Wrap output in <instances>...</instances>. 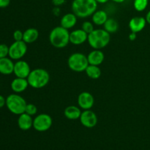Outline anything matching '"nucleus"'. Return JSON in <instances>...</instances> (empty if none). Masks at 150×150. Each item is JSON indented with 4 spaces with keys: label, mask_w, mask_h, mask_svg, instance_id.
<instances>
[{
    "label": "nucleus",
    "mask_w": 150,
    "mask_h": 150,
    "mask_svg": "<svg viewBox=\"0 0 150 150\" xmlns=\"http://www.w3.org/2000/svg\"><path fill=\"white\" fill-rule=\"evenodd\" d=\"M88 34L82 29H75L70 32V42L73 45H82L87 41Z\"/></svg>",
    "instance_id": "obj_12"
},
{
    "label": "nucleus",
    "mask_w": 150,
    "mask_h": 150,
    "mask_svg": "<svg viewBox=\"0 0 150 150\" xmlns=\"http://www.w3.org/2000/svg\"><path fill=\"white\" fill-rule=\"evenodd\" d=\"M18 126L22 130H28L33 127V119L26 113L20 114L18 118Z\"/></svg>",
    "instance_id": "obj_17"
},
{
    "label": "nucleus",
    "mask_w": 150,
    "mask_h": 150,
    "mask_svg": "<svg viewBox=\"0 0 150 150\" xmlns=\"http://www.w3.org/2000/svg\"><path fill=\"white\" fill-rule=\"evenodd\" d=\"M81 29L84 31L86 33H87L89 35V33L92 32V31L95 29V26H94V23L91 21H86L83 22L81 25Z\"/></svg>",
    "instance_id": "obj_26"
},
{
    "label": "nucleus",
    "mask_w": 150,
    "mask_h": 150,
    "mask_svg": "<svg viewBox=\"0 0 150 150\" xmlns=\"http://www.w3.org/2000/svg\"><path fill=\"white\" fill-rule=\"evenodd\" d=\"M52 3L55 7H60L65 3V0H52Z\"/></svg>",
    "instance_id": "obj_30"
},
{
    "label": "nucleus",
    "mask_w": 150,
    "mask_h": 150,
    "mask_svg": "<svg viewBox=\"0 0 150 150\" xmlns=\"http://www.w3.org/2000/svg\"><path fill=\"white\" fill-rule=\"evenodd\" d=\"M27 79H23V78H18L13 79L10 83V87L14 93L20 94L24 92L29 86Z\"/></svg>",
    "instance_id": "obj_14"
},
{
    "label": "nucleus",
    "mask_w": 150,
    "mask_h": 150,
    "mask_svg": "<svg viewBox=\"0 0 150 150\" xmlns=\"http://www.w3.org/2000/svg\"><path fill=\"white\" fill-rule=\"evenodd\" d=\"M78 17L73 13H69L64 15L60 21V26L67 29H70L76 26Z\"/></svg>",
    "instance_id": "obj_18"
},
{
    "label": "nucleus",
    "mask_w": 150,
    "mask_h": 150,
    "mask_svg": "<svg viewBox=\"0 0 150 150\" xmlns=\"http://www.w3.org/2000/svg\"><path fill=\"white\" fill-rule=\"evenodd\" d=\"M27 43L23 40L15 41L9 46V56L13 60H20L27 52Z\"/></svg>",
    "instance_id": "obj_7"
},
{
    "label": "nucleus",
    "mask_w": 150,
    "mask_h": 150,
    "mask_svg": "<svg viewBox=\"0 0 150 150\" xmlns=\"http://www.w3.org/2000/svg\"><path fill=\"white\" fill-rule=\"evenodd\" d=\"M25 113L30 116H35L38 113V108L36 105L33 103H27L26 106V109H25Z\"/></svg>",
    "instance_id": "obj_25"
},
{
    "label": "nucleus",
    "mask_w": 150,
    "mask_h": 150,
    "mask_svg": "<svg viewBox=\"0 0 150 150\" xmlns=\"http://www.w3.org/2000/svg\"><path fill=\"white\" fill-rule=\"evenodd\" d=\"M103 29L109 34H114L119 29V23L114 18H108L103 25Z\"/></svg>",
    "instance_id": "obj_23"
},
{
    "label": "nucleus",
    "mask_w": 150,
    "mask_h": 150,
    "mask_svg": "<svg viewBox=\"0 0 150 150\" xmlns=\"http://www.w3.org/2000/svg\"><path fill=\"white\" fill-rule=\"evenodd\" d=\"M38 38H39V32L35 28H28L23 32V40L26 43H33L38 39Z\"/></svg>",
    "instance_id": "obj_21"
},
{
    "label": "nucleus",
    "mask_w": 150,
    "mask_h": 150,
    "mask_svg": "<svg viewBox=\"0 0 150 150\" xmlns=\"http://www.w3.org/2000/svg\"><path fill=\"white\" fill-rule=\"evenodd\" d=\"M13 37L15 41L23 40V32H22V31L19 30V29H17V30H16L14 32H13Z\"/></svg>",
    "instance_id": "obj_28"
},
{
    "label": "nucleus",
    "mask_w": 150,
    "mask_h": 150,
    "mask_svg": "<svg viewBox=\"0 0 150 150\" xmlns=\"http://www.w3.org/2000/svg\"><path fill=\"white\" fill-rule=\"evenodd\" d=\"M149 4V0H134L133 7L135 10L138 12H143L147 7Z\"/></svg>",
    "instance_id": "obj_24"
},
{
    "label": "nucleus",
    "mask_w": 150,
    "mask_h": 150,
    "mask_svg": "<svg viewBox=\"0 0 150 150\" xmlns=\"http://www.w3.org/2000/svg\"><path fill=\"white\" fill-rule=\"evenodd\" d=\"M53 13L55 16H59L60 13V9L59 7H55L54 8V10H53Z\"/></svg>",
    "instance_id": "obj_33"
},
{
    "label": "nucleus",
    "mask_w": 150,
    "mask_h": 150,
    "mask_svg": "<svg viewBox=\"0 0 150 150\" xmlns=\"http://www.w3.org/2000/svg\"><path fill=\"white\" fill-rule=\"evenodd\" d=\"M108 18V13L103 10H97L92 16V23L97 26H103Z\"/></svg>",
    "instance_id": "obj_20"
},
{
    "label": "nucleus",
    "mask_w": 150,
    "mask_h": 150,
    "mask_svg": "<svg viewBox=\"0 0 150 150\" xmlns=\"http://www.w3.org/2000/svg\"><path fill=\"white\" fill-rule=\"evenodd\" d=\"M6 105V98L4 96L0 95V108Z\"/></svg>",
    "instance_id": "obj_31"
},
{
    "label": "nucleus",
    "mask_w": 150,
    "mask_h": 150,
    "mask_svg": "<svg viewBox=\"0 0 150 150\" xmlns=\"http://www.w3.org/2000/svg\"><path fill=\"white\" fill-rule=\"evenodd\" d=\"M85 73L89 79H98L101 76L102 72H101L99 66L89 64V66L86 67V70H85Z\"/></svg>",
    "instance_id": "obj_22"
},
{
    "label": "nucleus",
    "mask_w": 150,
    "mask_h": 150,
    "mask_svg": "<svg viewBox=\"0 0 150 150\" xmlns=\"http://www.w3.org/2000/svg\"><path fill=\"white\" fill-rule=\"evenodd\" d=\"M146 23L147 22H146V18L142 17V16H136V17H133L130 19L128 25L131 32L137 34L144 29Z\"/></svg>",
    "instance_id": "obj_13"
},
{
    "label": "nucleus",
    "mask_w": 150,
    "mask_h": 150,
    "mask_svg": "<svg viewBox=\"0 0 150 150\" xmlns=\"http://www.w3.org/2000/svg\"><path fill=\"white\" fill-rule=\"evenodd\" d=\"M73 13L80 18L92 16L98 9V2L95 0H73L72 2Z\"/></svg>",
    "instance_id": "obj_1"
},
{
    "label": "nucleus",
    "mask_w": 150,
    "mask_h": 150,
    "mask_svg": "<svg viewBox=\"0 0 150 150\" xmlns=\"http://www.w3.org/2000/svg\"><path fill=\"white\" fill-rule=\"evenodd\" d=\"M14 64L13 59L10 57L0 59V73L4 76H8L13 73Z\"/></svg>",
    "instance_id": "obj_16"
},
{
    "label": "nucleus",
    "mask_w": 150,
    "mask_h": 150,
    "mask_svg": "<svg viewBox=\"0 0 150 150\" xmlns=\"http://www.w3.org/2000/svg\"><path fill=\"white\" fill-rule=\"evenodd\" d=\"M48 39L51 45L54 48H65L70 42V32L68 29L62 26H56L50 32Z\"/></svg>",
    "instance_id": "obj_3"
},
{
    "label": "nucleus",
    "mask_w": 150,
    "mask_h": 150,
    "mask_svg": "<svg viewBox=\"0 0 150 150\" xmlns=\"http://www.w3.org/2000/svg\"><path fill=\"white\" fill-rule=\"evenodd\" d=\"M128 38L129 39H130V40L134 41L137 38V35H136V33H134V32H131V33L129 35Z\"/></svg>",
    "instance_id": "obj_32"
},
{
    "label": "nucleus",
    "mask_w": 150,
    "mask_h": 150,
    "mask_svg": "<svg viewBox=\"0 0 150 150\" xmlns=\"http://www.w3.org/2000/svg\"><path fill=\"white\" fill-rule=\"evenodd\" d=\"M26 100L19 94L13 93L6 98V106L13 114L20 115L25 112L26 106Z\"/></svg>",
    "instance_id": "obj_5"
},
{
    "label": "nucleus",
    "mask_w": 150,
    "mask_h": 150,
    "mask_svg": "<svg viewBox=\"0 0 150 150\" xmlns=\"http://www.w3.org/2000/svg\"><path fill=\"white\" fill-rule=\"evenodd\" d=\"M111 1H113L115 3H117V4H121V3L124 2L125 0H111Z\"/></svg>",
    "instance_id": "obj_36"
},
{
    "label": "nucleus",
    "mask_w": 150,
    "mask_h": 150,
    "mask_svg": "<svg viewBox=\"0 0 150 150\" xmlns=\"http://www.w3.org/2000/svg\"><path fill=\"white\" fill-rule=\"evenodd\" d=\"M87 59L89 64L100 66L105 59V55L101 50L94 49L88 54Z\"/></svg>",
    "instance_id": "obj_15"
},
{
    "label": "nucleus",
    "mask_w": 150,
    "mask_h": 150,
    "mask_svg": "<svg viewBox=\"0 0 150 150\" xmlns=\"http://www.w3.org/2000/svg\"><path fill=\"white\" fill-rule=\"evenodd\" d=\"M10 0H0V8H5L8 7Z\"/></svg>",
    "instance_id": "obj_29"
},
{
    "label": "nucleus",
    "mask_w": 150,
    "mask_h": 150,
    "mask_svg": "<svg viewBox=\"0 0 150 150\" xmlns=\"http://www.w3.org/2000/svg\"><path fill=\"white\" fill-rule=\"evenodd\" d=\"M89 64L87 57L82 53H73L67 59V65L69 68L76 73L85 72Z\"/></svg>",
    "instance_id": "obj_6"
},
{
    "label": "nucleus",
    "mask_w": 150,
    "mask_h": 150,
    "mask_svg": "<svg viewBox=\"0 0 150 150\" xmlns=\"http://www.w3.org/2000/svg\"><path fill=\"white\" fill-rule=\"evenodd\" d=\"M31 70H31L29 63L24 60L20 59L15 62L13 73L16 77L27 79Z\"/></svg>",
    "instance_id": "obj_10"
},
{
    "label": "nucleus",
    "mask_w": 150,
    "mask_h": 150,
    "mask_svg": "<svg viewBox=\"0 0 150 150\" xmlns=\"http://www.w3.org/2000/svg\"><path fill=\"white\" fill-rule=\"evenodd\" d=\"M146 22H147V23H149L150 25V10L148 11V13H146Z\"/></svg>",
    "instance_id": "obj_34"
},
{
    "label": "nucleus",
    "mask_w": 150,
    "mask_h": 150,
    "mask_svg": "<svg viewBox=\"0 0 150 150\" xmlns=\"http://www.w3.org/2000/svg\"><path fill=\"white\" fill-rule=\"evenodd\" d=\"M110 41L111 34L104 29H95L88 35L87 42L93 49H103L109 44Z\"/></svg>",
    "instance_id": "obj_2"
},
{
    "label": "nucleus",
    "mask_w": 150,
    "mask_h": 150,
    "mask_svg": "<svg viewBox=\"0 0 150 150\" xmlns=\"http://www.w3.org/2000/svg\"><path fill=\"white\" fill-rule=\"evenodd\" d=\"M79 120L82 125L87 128H92L98 124V117L91 109L83 110Z\"/></svg>",
    "instance_id": "obj_9"
},
{
    "label": "nucleus",
    "mask_w": 150,
    "mask_h": 150,
    "mask_svg": "<svg viewBox=\"0 0 150 150\" xmlns=\"http://www.w3.org/2000/svg\"><path fill=\"white\" fill-rule=\"evenodd\" d=\"M53 124L52 117L47 114H40L33 119V127L38 132L49 130Z\"/></svg>",
    "instance_id": "obj_8"
},
{
    "label": "nucleus",
    "mask_w": 150,
    "mask_h": 150,
    "mask_svg": "<svg viewBox=\"0 0 150 150\" xmlns=\"http://www.w3.org/2000/svg\"><path fill=\"white\" fill-rule=\"evenodd\" d=\"M29 86L33 89H42L47 86L50 81V75L43 68H35L31 70L27 77Z\"/></svg>",
    "instance_id": "obj_4"
},
{
    "label": "nucleus",
    "mask_w": 150,
    "mask_h": 150,
    "mask_svg": "<svg viewBox=\"0 0 150 150\" xmlns=\"http://www.w3.org/2000/svg\"><path fill=\"white\" fill-rule=\"evenodd\" d=\"M9 56V46L6 44H0V59L7 57Z\"/></svg>",
    "instance_id": "obj_27"
},
{
    "label": "nucleus",
    "mask_w": 150,
    "mask_h": 150,
    "mask_svg": "<svg viewBox=\"0 0 150 150\" xmlns=\"http://www.w3.org/2000/svg\"><path fill=\"white\" fill-rule=\"evenodd\" d=\"M98 2V4H105L108 2L109 0H95Z\"/></svg>",
    "instance_id": "obj_35"
},
{
    "label": "nucleus",
    "mask_w": 150,
    "mask_h": 150,
    "mask_svg": "<svg viewBox=\"0 0 150 150\" xmlns=\"http://www.w3.org/2000/svg\"><path fill=\"white\" fill-rule=\"evenodd\" d=\"M81 113L82 111L80 107L73 105L66 107L65 109L64 110V117L70 120H79L80 118Z\"/></svg>",
    "instance_id": "obj_19"
},
{
    "label": "nucleus",
    "mask_w": 150,
    "mask_h": 150,
    "mask_svg": "<svg viewBox=\"0 0 150 150\" xmlns=\"http://www.w3.org/2000/svg\"><path fill=\"white\" fill-rule=\"evenodd\" d=\"M78 105L82 110H89L93 107L95 98L93 95L88 92H83L78 97Z\"/></svg>",
    "instance_id": "obj_11"
}]
</instances>
